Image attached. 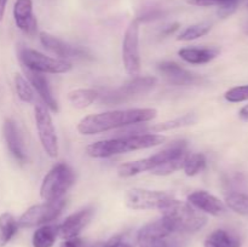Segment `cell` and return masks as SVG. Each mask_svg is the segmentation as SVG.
I'll return each instance as SVG.
<instances>
[{"instance_id":"cell-1","label":"cell","mask_w":248,"mask_h":247,"mask_svg":"<svg viewBox=\"0 0 248 247\" xmlns=\"http://www.w3.org/2000/svg\"><path fill=\"white\" fill-rule=\"evenodd\" d=\"M156 115V109L153 108H135L91 114L80 120L78 131L85 136L97 135L115 128L142 125L155 119Z\"/></svg>"},{"instance_id":"cell-2","label":"cell","mask_w":248,"mask_h":247,"mask_svg":"<svg viewBox=\"0 0 248 247\" xmlns=\"http://www.w3.org/2000/svg\"><path fill=\"white\" fill-rule=\"evenodd\" d=\"M166 137L156 133H140V135H125L123 137L98 140L87 145L86 153L91 157L103 159L114 155L125 154L133 150L148 149L162 144Z\"/></svg>"},{"instance_id":"cell-3","label":"cell","mask_w":248,"mask_h":247,"mask_svg":"<svg viewBox=\"0 0 248 247\" xmlns=\"http://www.w3.org/2000/svg\"><path fill=\"white\" fill-rule=\"evenodd\" d=\"M162 218L172 230L178 234H191L202 229L207 224V217L194 208L189 202L173 199L161 210Z\"/></svg>"},{"instance_id":"cell-4","label":"cell","mask_w":248,"mask_h":247,"mask_svg":"<svg viewBox=\"0 0 248 247\" xmlns=\"http://www.w3.org/2000/svg\"><path fill=\"white\" fill-rule=\"evenodd\" d=\"M182 234L173 232L164 218L140 228L137 234L138 247H184Z\"/></svg>"},{"instance_id":"cell-5","label":"cell","mask_w":248,"mask_h":247,"mask_svg":"<svg viewBox=\"0 0 248 247\" xmlns=\"http://www.w3.org/2000/svg\"><path fill=\"white\" fill-rule=\"evenodd\" d=\"M75 182L74 171L64 162L55 165L43 179L40 196L45 202L58 201L65 195Z\"/></svg>"},{"instance_id":"cell-6","label":"cell","mask_w":248,"mask_h":247,"mask_svg":"<svg viewBox=\"0 0 248 247\" xmlns=\"http://www.w3.org/2000/svg\"><path fill=\"white\" fill-rule=\"evenodd\" d=\"M186 152H188V147H186V140H177V142L172 143L171 145L165 148L161 152L152 155V156L120 165L118 167V174L123 178H128V177L136 176V174H140L142 172H152L153 170L159 167L167 160L184 154Z\"/></svg>"},{"instance_id":"cell-7","label":"cell","mask_w":248,"mask_h":247,"mask_svg":"<svg viewBox=\"0 0 248 247\" xmlns=\"http://www.w3.org/2000/svg\"><path fill=\"white\" fill-rule=\"evenodd\" d=\"M19 61L22 67L35 70L39 73H48V74H62L72 70L73 65L69 61L63 58H56L46 56L39 51L28 47L19 48Z\"/></svg>"},{"instance_id":"cell-8","label":"cell","mask_w":248,"mask_h":247,"mask_svg":"<svg viewBox=\"0 0 248 247\" xmlns=\"http://www.w3.org/2000/svg\"><path fill=\"white\" fill-rule=\"evenodd\" d=\"M173 199V195L171 193H167V191L133 188L126 193L125 202L128 208L135 211H161Z\"/></svg>"},{"instance_id":"cell-9","label":"cell","mask_w":248,"mask_h":247,"mask_svg":"<svg viewBox=\"0 0 248 247\" xmlns=\"http://www.w3.org/2000/svg\"><path fill=\"white\" fill-rule=\"evenodd\" d=\"M65 206V200L61 199L53 202H43L31 206L17 220L18 227L33 228L46 225L60 217Z\"/></svg>"},{"instance_id":"cell-10","label":"cell","mask_w":248,"mask_h":247,"mask_svg":"<svg viewBox=\"0 0 248 247\" xmlns=\"http://www.w3.org/2000/svg\"><path fill=\"white\" fill-rule=\"evenodd\" d=\"M34 119H35L36 131H38L39 139L46 154L51 159L58 156L60 147H58V137L56 128L53 126L52 118L50 113L43 104H35L34 107Z\"/></svg>"},{"instance_id":"cell-11","label":"cell","mask_w":248,"mask_h":247,"mask_svg":"<svg viewBox=\"0 0 248 247\" xmlns=\"http://www.w3.org/2000/svg\"><path fill=\"white\" fill-rule=\"evenodd\" d=\"M123 62L126 73L137 77L140 72V22L133 19L127 26L123 40Z\"/></svg>"},{"instance_id":"cell-12","label":"cell","mask_w":248,"mask_h":247,"mask_svg":"<svg viewBox=\"0 0 248 247\" xmlns=\"http://www.w3.org/2000/svg\"><path fill=\"white\" fill-rule=\"evenodd\" d=\"M156 82L157 79L155 77H133L131 81L126 82L120 89L114 91L113 93L107 94L104 101L108 103H120L126 98L147 93L150 90L154 89Z\"/></svg>"},{"instance_id":"cell-13","label":"cell","mask_w":248,"mask_h":247,"mask_svg":"<svg viewBox=\"0 0 248 247\" xmlns=\"http://www.w3.org/2000/svg\"><path fill=\"white\" fill-rule=\"evenodd\" d=\"M92 216H93V210L91 207L82 208L73 213L63 220L62 224L58 225V235L64 240L78 237L82 229L89 224Z\"/></svg>"},{"instance_id":"cell-14","label":"cell","mask_w":248,"mask_h":247,"mask_svg":"<svg viewBox=\"0 0 248 247\" xmlns=\"http://www.w3.org/2000/svg\"><path fill=\"white\" fill-rule=\"evenodd\" d=\"M157 69L161 73L169 84L174 86H188L198 81L199 77L194 73L184 69L183 67L172 61H165L157 65Z\"/></svg>"},{"instance_id":"cell-15","label":"cell","mask_w":248,"mask_h":247,"mask_svg":"<svg viewBox=\"0 0 248 247\" xmlns=\"http://www.w3.org/2000/svg\"><path fill=\"white\" fill-rule=\"evenodd\" d=\"M2 133H4L5 142H6L7 148H9L12 156L21 164L27 162L28 156H27L26 147H24L23 138L19 133L16 123L11 119H6L4 126H2Z\"/></svg>"},{"instance_id":"cell-16","label":"cell","mask_w":248,"mask_h":247,"mask_svg":"<svg viewBox=\"0 0 248 247\" xmlns=\"http://www.w3.org/2000/svg\"><path fill=\"white\" fill-rule=\"evenodd\" d=\"M14 18L17 28L33 35L38 29V22L33 14V0H16L14 5Z\"/></svg>"},{"instance_id":"cell-17","label":"cell","mask_w":248,"mask_h":247,"mask_svg":"<svg viewBox=\"0 0 248 247\" xmlns=\"http://www.w3.org/2000/svg\"><path fill=\"white\" fill-rule=\"evenodd\" d=\"M23 68V72L26 74L27 80L29 81V84L31 85L33 90H35L38 92V94L40 96V98L43 99L44 104L50 109L53 113H57L58 111V104L57 101L53 97L52 91L50 89V85H48L47 79L45 77V75L43 73L35 72V70H31L28 68Z\"/></svg>"},{"instance_id":"cell-18","label":"cell","mask_w":248,"mask_h":247,"mask_svg":"<svg viewBox=\"0 0 248 247\" xmlns=\"http://www.w3.org/2000/svg\"><path fill=\"white\" fill-rule=\"evenodd\" d=\"M188 202L198 211L211 216H220L225 212V206L215 195L205 190H198L188 195Z\"/></svg>"},{"instance_id":"cell-19","label":"cell","mask_w":248,"mask_h":247,"mask_svg":"<svg viewBox=\"0 0 248 247\" xmlns=\"http://www.w3.org/2000/svg\"><path fill=\"white\" fill-rule=\"evenodd\" d=\"M39 39H40V43L44 47L47 48L48 51H51L55 55L62 57L63 60L85 55V51L82 48L70 45V44L65 43L62 39L57 38V36L52 35L50 33H46V31H40Z\"/></svg>"},{"instance_id":"cell-20","label":"cell","mask_w":248,"mask_h":247,"mask_svg":"<svg viewBox=\"0 0 248 247\" xmlns=\"http://www.w3.org/2000/svg\"><path fill=\"white\" fill-rule=\"evenodd\" d=\"M179 57L190 64H205L219 55V48L215 47H184L178 51Z\"/></svg>"},{"instance_id":"cell-21","label":"cell","mask_w":248,"mask_h":247,"mask_svg":"<svg viewBox=\"0 0 248 247\" xmlns=\"http://www.w3.org/2000/svg\"><path fill=\"white\" fill-rule=\"evenodd\" d=\"M205 247H241V239L227 229H216L205 240Z\"/></svg>"},{"instance_id":"cell-22","label":"cell","mask_w":248,"mask_h":247,"mask_svg":"<svg viewBox=\"0 0 248 247\" xmlns=\"http://www.w3.org/2000/svg\"><path fill=\"white\" fill-rule=\"evenodd\" d=\"M195 123H196V115L193 113H189L183 116H179V118L173 119V120L155 124V125L149 126V127L147 128L143 127V133H147V131H149L150 133L165 132V131L174 130V128H181V127H186V126H190Z\"/></svg>"},{"instance_id":"cell-23","label":"cell","mask_w":248,"mask_h":247,"mask_svg":"<svg viewBox=\"0 0 248 247\" xmlns=\"http://www.w3.org/2000/svg\"><path fill=\"white\" fill-rule=\"evenodd\" d=\"M98 97V91L93 89H77L68 93V101L74 108L84 109L91 106Z\"/></svg>"},{"instance_id":"cell-24","label":"cell","mask_w":248,"mask_h":247,"mask_svg":"<svg viewBox=\"0 0 248 247\" xmlns=\"http://www.w3.org/2000/svg\"><path fill=\"white\" fill-rule=\"evenodd\" d=\"M58 236V225H41L33 234V247H52Z\"/></svg>"},{"instance_id":"cell-25","label":"cell","mask_w":248,"mask_h":247,"mask_svg":"<svg viewBox=\"0 0 248 247\" xmlns=\"http://www.w3.org/2000/svg\"><path fill=\"white\" fill-rule=\"evenodd\" d=\"M18 223L9 212L0 215V247H4L11 241L18 230Z\"/></svg>"},{"instance_id":"cell-26","label":"cell","mask_w":248,"mask_h":247,"mask_svg":"<svg viewBox=\"0 0 248 247\" xmlns=\"http://www.w3.org/2000/svg\"><path fill=\"white\" fill-rule=\"evenodd\" d=\"M225 205L241 216H248V193L232 191L225 195Z\"/></svg>"},{"instance_id":"cell-27","label":"cell","mask_w":248,"mask_h":247,"mask_svg":"<svg viewBox=\"0 0 248 247\" xmlns=\"http://www.w3.org/2000/svg\"><path fill=\"white\" fill-rule=\"evenodd\" d=\"M212 28V24L210 22H199V23L189 26L179 34L178 39L179 41H191L196 40L199 38H202L203 35L208 33Z\"/></svg>"},{"instance_id":"cell-28","label":"cell","mask_w":248,"mask_h":247,"mask_svg":"<svg viewBox=\"0 0 248 247\" xmlns=\"http://www.w3.org/2000/svg\"><path fill=\"white\" fill-rule=\"evenodd\" d=\"M206 156L201 153H196V154H189L186 157V162H184L183 170L188 177H193L202 172L206 169Z\"/></svg>"},{"instance_id":"cell-29","label":"cell","mask_w":248,"mask_h":247,"mask_svg":"<svg viewBox=\"0 0 248 247\" xmlns=\"http://www.w3.org/2000/svg\"><path fill=\"white\" fill-rule=\"evenodd\" d=\"M15 89H16L17 96L24 103H33L35 99L34 90L28 80L21 74L15 75Z\"/></svg>"},{"instance_id":"cell-30","label":"cell","mask_w":248,"mask_h":247,"mask_svg":"<svg viewBox=\"0 0 248 247\" xmlns=\"http://www.w3.org/2000/svg\"><path fill=\"white\" fill-rule=\"evenodd\" d=\"M224 98L230 103H240V102L248 101V85L232 87L228 90L224 94Z\"/></svg>"},{"instance_id":"cell-31","label":"cell","mask_w":248,"mask_h":247,"mask_svg":"<svg viewBox=\"0 0 248 247\" xmlns=\"http://www.w3.org/2000/svg\"><path fill=\"white\" fill-rule=\"evenodd\" d=\"M102 247H136L135 241L126 234H118L104 242Z\"/></svg>"},{"instance_id":"cell-32","label":"cell","mask_w":248,"mask_h":247,"mask_svg":"<svg viewBox=\"0 0 248 247\" xmlns=\"http://www.w3.org/2000/svg\"><path fill=\"white\" fill-rule=\"evenodd\" d=\"M240 1H241V0H188L189 4L195 5V6H217L219 7V9L224 6H232V5L237 6Z\"/></svg>"},{"instance_id":"cell-33","label":"cell","mask_w":248,"mask_h":247,"mask_svg":"<svg viewBox=\"0 0 248 247\" xmlns=\"http://www.w3.org/2000/svg\"><path fill=\"white\" fill-rule=\"evenodd\" d=\"M60 247H85L84 241L78 237H73V239H65L64 241L61 244Z\"/></svg>"},{"instance_id":"cell-34","label":"cell","mask_w":248,"mask_h":247,"mask_svg":"<svg viewBox=\"0 0 248 247\" xmlns=\"http://www.w3.org/2000/svg\"><path fill=\"white\" fill-rule=\"evenodd\" d=\"M178 28H179V23L170 24V26H167L166 28L164 29L162 34H164V35H171V34H173Z\"/></svg>"},{"instance_id":"cell-35","label":"cell","mask_w":248,"mask_h":247,"mask_svg":"<svg viewBox=\"0 0 248 247\" xmlns=\"http://www.w3.org/2000/svg\"><path fill=\"white\" fill-rule=\"evenodd\" d=\"M7 1H9V0H0V22H1L2 18H4L5 11H6Z\"/></svg>"},{"instance_id":"cell-36","label":"cell","mask_w":248,"mask_h":247,"mask_svg":"<svg viewBox=\"0 0 248 247\" xmlns=\"http://www.w3.org/2000/svg\"><path fill=\"white\" fill-rule=\"evenodd\" d=\"M239 115H240V118L242 119V120L248 121V104H246V106L242 107V108L240 109Z\"/></svg>"},{"instance_id":"cell-37","label":"cell","mask_w":248,"mask_h":247,"mask_svg":"<svg viewBox=\"0 0 248 247\" xmlns=\"http://www.w3.org/2000/svg\"><path fill=\"white\" fill-rule=\"evenodd\" d=\"M102 245L103 244H96V245H92V246H89V247H102ZM86 247V246H85Z\"/></svg>"},{"instance_id":"cell-38","label":"cell","mask_w":248,"mask_h":247,"mask_svg":"<svg viewBox=\"0 0 248 247\" xmlns=\"http://www.w3.org/2000/svg\"><path fill=\"white\" fill-rule=\"evenodd\" d=\"M247 6H248V2H247Z\"/></svg>"}]
</instances>
